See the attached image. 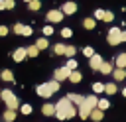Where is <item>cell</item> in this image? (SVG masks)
<instances>
[{
  "label": "cell",
  "mask_w": 126,
  "mask_h": 122,
  "mask_svg": "<svg viewBox=\"0 0 126 122\" xmlns=\"http://www.w3.org/2000/svg\"><path fill=\"white\" fill-rule=\"evenodd\" d=\"M77 114H79V108L67 96L61 98V100H57V104H55V118L57 120H67V118H73Z\"/></svg>",
  "instance_id": "cell-1"
},
{
  "label": "cell",
  "mask_w": 126,
  "mask_h": 122,
  "mask_svg": "<svg viewBox=\"0 0 126 122\" xmlns=\"http://www.w3.org/2000/svg\"><path fill=\"white\" fill-rule=\"evenodd\" d=\"M106 41L110 45H118V43L126 41V31H122L120 28H110L108 30V35H106Z\"/></svg>",
  "instance_id": "cell-2"
},
{
  "label": "cell",
  "mask_w": 126,
  "mask_h": 122,
  "mask_svg": "<svg viewBox=\"0 0 126 122\" xmlns=\"http://www.w3.org/2000/svg\"><path fill=\"white\" fill-rule=\"evenodd\" d=\"M0 98L6 102V108H10V110H16L18 106H20V100H18V96L12 92V91H0Z\"/></svg>",
  "instance_id": "cell-3"
},
{
  "label": "cell",
  "mask_w": 126,
  "mask_h": 122,
  "mask_svg": "<svg viewBox=\"0 0 126 122\" xmlns=\"http://www.w3.org/2000/svg\"><path fill=\"white\" fill-rule=\"evenodd\" d=\"M63 18H65V14L61 10H49L47 16H45V20L49 24H59V22H63Z\"/></svg>",
  "instance_id": "cell-4"
},
{
  "label": "cell",
  "mask_w": 126,
  "mask_h": 122,
  "mask_svg": "<svg viewBox=\"0 0 126 122\" xmlns=\"http://www.w3.org/2000/svg\"><path fill=\"white\" fill-rule=\"evenodd\" d=\"M35 92H37V94H39L41 98H49L51 94H55V92H53V89L49 87V83H43V85H37V87H35Z\"/></svg>",
  "instance_id": "cell-5"
},
{
  "label": "cell",
  "mask_w": 126,
  "mask_h": 122,
  "mask_svg": "<svg viewBox=\"0 0 126 122\" xmlns=\"http://www.w3.org/2000/svg\"><path fill=\"white\" fill-rule=\"evenodd\" d=\"M69 75H71V71H69V69L63 65V67H57V69H55V73H53V79L61 83V81H67V79H69Z\"/></svg>",
  "instance_id": "cell-6"
},
{
  "label": "cell",
  "mask_w": 126,
  "mask_h": 122,
  "mask_svg": "<svg viewBox=\"0 0 126 122\" xmlns=\"http://www.w3.org/2000/svg\"><path fill=\"white\" fill-rule=\"evenodd\" d=\"M26 57H28V51H26V47H18V49H14V53H12V59H14L16 63H22Z\"/></svg>",
  "instance_id": "cell-7"
},
{
  "label": "cell",
  "mask_w": 126,
  "mask_h": 122,
  "mask_svg": "<svg viewBox=\"0 0 126 122\" xmlns=\"http://www.w3.org/2000/svg\"><path fill=\"white\" fill-rule=\"evenodd\" d=\"M67 98H69L77 108L85 104V96H83V94H79V92H69V94H67Z\"/></svg>",
  "instance_id": "cell-8"
},
{
  "label": "cell",
  "mask_w": 126,
  "mask_h": 122,
  "mask_svg": "<svg viewBox=\"0 0 126 122\" xmlns=\"http://www.w3.org/2000/svg\"><path fill=\"white\" fill-rule=\"evenodd\" d=\"M102 63H104V61H102V57H100L98 53H94V55L89 59V65H91V69H93V71H98Z\"/></svg>",
  "instance_id": "cell-9"
},
{
  "label": "cell",
  "mask_w": 126,
  "mask_h": 122,
  "mask_svg": "<svg viewBox=\"0 0 126 122\" xmlns=\"http://www.w3.org/2000/svg\"><path fill=\"white\" fill-rule=\"evenodd\" d=\"M61 12H63L65 16H71V14L77 12V4H75V2H65V4L61 6Z\"/></svg>",
  "instance_id": "cell-10"
},
{
  "label": "cell",
  "mask_w": 126,
  "mask_h": 122,
  "mask_svg": "<svg viewBox=\"0 0 126 122\" xmlns=\"http://www.w3.org/2000/svg\"><path fill=\"white\" fill-rule=\"evenodd\" d=\"M96 104H98V96H96V94H89V96H85V106H89L91 110H94Z\"/></svg>",
  "instance_id": "cell-11"
},
{
  "label": "cell",
  "mask_w": 126,
  "mask_h": 122,
  "mask_svg": "<svg viewBox=\"0 0 126 122\" xmlns=\"http://www.w3.org/2000/svg\"><path fill=\"white\" fill-rule=\"evenodd\" d=\"M114 65H116L118 69H126V51H122V53H118V55H116Z\"/></svg>",
  "instance_id": "cell-12"
},
{
  "label": "cell",
  "mask_w": 126,
  "mask_h": 122,
  "mask_svg": "<svg viewBox=\"0 0 126 122\" xmlns=\"http://www.w3.org/2000/svg\"><path fill=\"white\" fill-rule=\"evenodd\" d=\"M102 75H112V71H114V63H110V61H104L102 65H100V69H98Z\"/></svg>",
  "instance_id": "cell-13"
},
{
  "label": "cell",
  "mask_w": 126,
  "mask_h": 122,
  "mask_svg": "<svg viewBox=\"0 0 126 122\" xmlns=\"http://www.w3.org/2000/svg\"><path fill=\"white\" fill-rule=\"evenodd\" d=\"M41 112H43L45 116H55V104H51V102H45V104L41 106Z\"/></svg>",
  "instance_id": "cell-14"
},
{
  "label": "cell",
  "mask_w": 126,
  "mask_h": 122,
  "mask_svg": "<svg viewBox=\"0 0 126 122\" xmlns=\"http://www.w3.org/2000/svg\"><path fill=\"white\" fill-rule=\"evenodd\" d=\"M65 49H67V45H65V43H55V45H51L53 55H65Z\"/></svg>",
  "instance_id": "cell-15"
},
{
  "label": "cell",
  "mask_w": 126,
  "mask_h": 122,
  "mask_svg": "<svg viewBox=\"0 0 126 122\" xmlns=\"http://www.w3.org/2000/svg\"><path fill=\"white\" fill-rule=\"evenodd\" d=\"M112 79H114V81H124V79H126V69H118V67H116V69L112 71Z\"/></svg>",
  "instance_id": "cell-16"
},
{
  "label": "cell",
  "mask_w": 126,
  "mask_h": 122,
  "mask_svg": "<svg viewBox=\"0 0 126 122\" xmlns=\"http://www.w3.org/2000/svg\"><path fill=\"white\" fill-rule=\"evenodd\" d=\"M0 79L6 81V83H14V73H12L10 69H4V71L0 73Z\"/></svg>",
  "instance_id": "cell-17"
},
{
  "label": "cell",
  "mask_w": 126,
  "mask_h": 122,
  "mask_svg": "<svg viewBox=\"0 0 126 122\" xmlns=\"http://www.w3.org/2000/svg\"><path fill=\"white\" fill-rule=\"evenodd\" d=\"M91 112H93V110H91L89 106H85V104L79 106V118H81V120H87V118L91 116Z\"/></svg>",
  "instance_id": "cell-18"
},
{
  "label": "cell",
  "mask_w": 126,
  "mask_h": 122,
  "mask_svg": "<svg viewBox=\"0 0 126 122\" xmlns=\"http://www.w3.org/2000/svg\"><path fill=\"white\" fill-rule=\"evenodd\" d=\"M102 116H104V110H100V108H94L93 112H91V120H94V122H100L102 120Z\"/></svg>",
  "instance_id": "cell-19"
},
{
  "label": "cell",
  "mask_w": 126,
  "mask_h": 122,
  "mask_svg": "<svg viewBox=\"0 0 126 122\" xmlns=\"http://www.w3.org/2000/svg\"><path fill=\"white\" fill-rule=\"evenodd\" d=\"M2 120H4V122H14V120H16V110H10V108H6V110H4V116H2Z\"/></svg>",
  "instance_id": "cell-20"
},
{
  "label": "cell",
  "mask_w": 126,
  "mask_h": 122,
  "mask_svg": "<svg viewBox=\"0 0 126 122\" xmlns=\"http://www.w3.org/2000/svg\"><path fill=\"white\" fill-rule=\"evenodd\" d=\"M94 26H96V20L94 18H85L83 20V28L85 30H94Z\"/></svg>",
  "instance_id": "cell-21"
},
{
  "label": "cell",
  "mask_w": 126,
  "mask_h": 122,
  "mask_svg": "<svg viewBox=\"0 0 126 122\" xmlns=\"http://www.w3.org/2000/svg\"><path fill=\"white\" fill-rule=\"evenodd\" d=\"M35 47L41 51V49H45V47H49V41H47V37H37V41H35Z\"/></svg>",
  "instance_id": "cell-22"
},
{
  "label": "cell",
  "mask_w": 126,
  "mask_h": 122,
  "mask_svg": "<svg viewBox=\"0 0 126 122\" xmlns=\"http://www.w3.org/2000/svg\"><path fill=\"white\" fill-rule=\"evenodd\" d=\"M81 79H83V75H81L79 71H71V75H69L67 81H71V83H81Z\"/></svg>",
  "instance_id": "cell-23"
},
{
  "label": "cell",
  "mask_w": 126,
  "mask_h": 122,
  "mask_svg": "<svg viewBox=\"0 0 126 122\" xmlns=\"http://www.w3.org/2000/svg\"><path fill=\"white\" fill-rule=\"evenodd\" d=\"M26 51H28V57H37V55H39V49H37L35 45H28Z\"/></svg>",
  "instance_id": "cell-24"
},
{
  "label": "cell",
  "mask_w": 126,
  "mask_h": 122,
  "mask_svg": "<svg viewBox=\"0 0 126 122\" xmlns=\"http://www.w3.org/2000/svg\"><path fill=\"white\" fill-rule=\"evenodd\" d=\"M104 92L106 94H116V83H106L104 85Z\"/></svg>",
  "instance_id": "cell-25"
},
{
  "label": "cell",
  "mask_w": 126,
  "mask_h": 122,
  "mask_svg": "<svg viewBox=\"0 0 126 122\" xmlns=\"http://www.w3.org/2000/svg\"><path fill=\"white\" fill-rule=\"evenodd\" d=\"M28 8H30L32 12H37V10L41 8V0H32V2L28 4Z\"/></svg>",
  "instance_id": "cell-26"
},
{
  "label": "cell",
  "mask_w": 126,
  "mask_h": 122,
  "mask_svg": "<svg viewBox=\"0 0 126 122\" xmlns=\"http://www.w3.org/2000/svg\"><path fill=\"white\" fill-rule=\"evenodd\" d=\"M93 92H94V94L104 92V83H93Z\"/></svg>",
  "instance_id": "cell-27"
},
{
  "label": "cell",
  "mask_w": 126,
  "mask_h": 122,
  "mask_svg": "<svg viewBox=\"0 0 126 122\" xmlns=\"http://www.w3.org/2000/svg\"><path fill=\"white\" fill-rule=\"evenodd\" d=\"M41 31H43V37H49V35H53V33H55V31H53V26H51V24L43 26V30H41Z\"/></svg>",
  "instance_id": "cell-28"
},
{
  "label": "cell",
  "mask_w": 126,
  "mask_h": 122,
  "mask_svg": "<svg viewBox=\"0 0 126 122\" xmlns=\"http://www.w3.org/2000/svg\"><path fill=\"white\" fill-rule=\"evenodd\" d=\"M110 106V102L106 100V98H98V104H96V108H100V110H106Z\"/></svg>",
  "instance_id": "cell-29"
},
{
  "label": "cell",
  "mask_w": 126,
  "mask_h": 122,
  "mask_svg": "<svg viewBox=\"0 0 126 122\" xmlns=\"http://www.w3.org/2000/svg\"><path fill=\"white\" fill-rule=\"evenodd\" d=\"M12 30H14V33L24 35V24H20V22H18V24H14V28H12Z\"/></svg>",
  "instance_id": "cell-30"
},
{
  "label": "cell",
  "mask_w": 126,
  "mask_h": 122,
  "mask_svg": "<svg viewBox=\"0 0 126 122\" xmlns=\"http://www.w3.org/2000/svg\"><path fill=\"white\" fill-rule=\"evenodd\" d=\"M77 53V47H73V45H67V49H65V55L69 57V59H73V55Z\"/></svg>",
  "instance_id": "cell-31"
},
{
  "label": "cell",
  "mask_w": 126,
  "mask_h": 122,
  "mask_svg": "<svg viewBox=\"0 0 126 122\" xmlns=\"http://www.w3.org/2000/svg\"><path fill=\"white\" fill-rule=\"evenodd\" d=\"M83 55H85V57H89V59H91V57H93V55H94V49H93V47H91V45H87V47H83Z\"/></svg>",
  "instance_id": "cell-32"
},
{
  "label": "cell",
  "mask_w": 126,
  "mask_h": 122,
  "mask_svg": "<svg viewBox=\"0 0 126 122\" xmlns=\"http://www.w3.org/2000/svg\"><path fill=\"white\" fill-rule=\"evenodd\" d=\"M65 67H67L69 71H77V61H75V59H67Z\"/></svg>",
  "instance_id": "cell-33"
},
{
  "label": "cell",
  "mask_w": 126,
  "mask_h": 122,
  "mask_svg": "<svg viewBox=\"0 0 126 122\" xmlns=\"http://www.w3.org/2000/svg\"><path fill=\"white\" fill-rule=\"evenodd\" d=\"M20 112H22L24 116H28V114H32V106H30V104H22V106H20Z\"/></svg>",
  "instance_id": "cell-34"
},
{
  "label": "cell",
  "mask_w": 126,
  "mask_h": 122,
  "mask_svg": "<svg viewBox=\"0 0 126 122\" xmlns=\"http://www.w3.org/2000/svg\"><path fill=\"white\" fill-rule=\"evenodd\" d=\"M93 18H94V20H102V18H104V10L96 8V10H94V14H93Z\"/></svg>",
  "instance_id": "cell-35"
},
{
  "label": "cell",
  "mask_w": 126,
  "mask_h": 122,
  "mask_svg": "<svg viewBox=\"0 0 126 122\" xmlns=\"http://www.w3.org/2000/svg\"><path fill=\"white\" fill-rule=\"evenodd\" d=\"M114 20V14L110 12V10H104V18H102V22H112Z\"/></svg>",
  "instance_id": "cell-36"
},
{
  "label": "cell",
  "mask_w": 126,
  "mask_h": 122,
  "mask_svg": "<svg viewBox=\"0 0 126 122\" xmlns=\"http://www.w3.org/2000/svg\"><path fill=\"white\" fill-rule=\"evenodd\" d=\"M61 35H63V37H71V35H73V30H71V28H63V30H61Z\"/></svg>",
  "instance_id": "cell-37"
},
{
  "label": "cell",
  "mask_w": 126,
  "mask_h": 122,
  "mask_svg": "<svg viewBox=\"0 0 126 122\" xmlns=\"http://www.w3.org/2000/svg\"><path fill=\"white\" fill-rule=\"evenodd\" d=\"M47 83H49V87L53 89V92H57V91H59V81H55V79H53V81H47Z\"/></svg>",
  "instance_id": "cell-38"
},
{
  "label": "cell",
  "mask_w": 126,
  "mask_h": 122,
  "mask_svg": "<svg viewBox=\"0 0 126 122\" xmlns=\"http://www.w3.org/2000/svg\"><path fill=\"white\" fill-rule=\"evenodd\" d=\"M32 31H33V30H32V26H24V35H26V37H30V35H32Z\"/></svg>",
  "instance_id": "cell-39"
},
{
  "label": "cell",
  "mask_w": 126,
  "mask_h": 122,
  "mask_svg": "<svg viewBox=\"0 0 126 122\" xmlns=\"http://www.w3.org/2000/svg\"><path fill=\"white\" fill-rule=\"evenodd\" d=\"M16 6V0H6V10H12Z\"/></svg>",
  "instance_id": "cell-40"
},
{
  "label": "cell",
  "mask_w": 126,
  "mask_h": 122,
  "mask_svg": "<svg viewBox=\"0 0 126 122\" xmlns=\"http://www.w3.org/2000/svg\"><path fill=\"white\" fill-rule=\"evenodd\" d=\"M4 35H8V28L6 26H0V37H4Z\"/></svg>",
  "instance_id": "cell-41"
},
{
  "label": "cell",
  "mask_w": 126,
  "mask_h": 122,
  "mask_svg": "<svg viewBox=\"0 0 126 122\" xmlns=\"http://www.w3.org/2000/svg\"><path fill=\"white\" fill-rule=\"evenodd\" d=\"M0 10H6V0H0Z\"/></svg>",
  "instance_id": "cell-42"
},
{
  "label": "cell",
  "mask_w": 126,
  "mask_h": 122,
  "mask_svg": "<svg viewBox=\"0 0 126 122\" xmlns=\"http://www.w3.org/2000/svg\"><path fill=\"white\" fill-rule=\"evenodd\" d=\"M122 96H126V89H124V91H122Z\"/></svg>",
  "instance_id": "cell-43"
},
{
  "label": "cell",
  "mask_w": 126,
  "mask_h": 122,
  "mask_svg": "<svg viewBox=\"0 0 126 122\" xmlns=\"http://www.w3.org/2000/svg\"><path fill=\"white\" fill-rule=\"evenodd\" d=\"M24 2H28V4H30V2H32V0H24Z\"/></svg>",
  "instance_id": "cell-44"
},
{
  "label": "cell",
  "mask_w": 126,
  "mask_h": 122,
  "mask_svg": "<svg viewBox=\"0 0 126 122\" xmlns=\"http://www.w3.org/2000/svg\"><path fill=\"white\" fill-rule=\"evenodd\" d=\"M2 122H4V120H2Z\"/></svg>",
  "instance_id": "cell-45"
}]
</instances>
